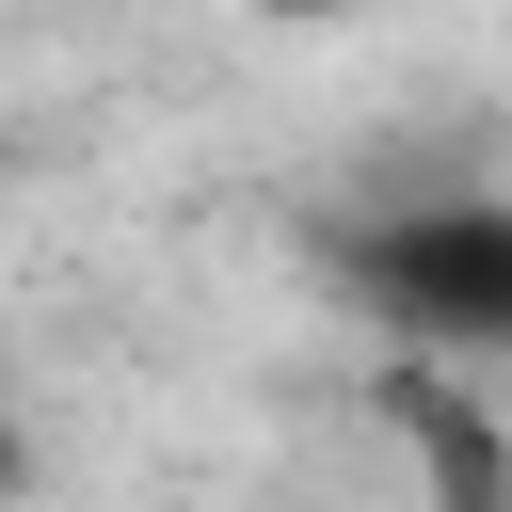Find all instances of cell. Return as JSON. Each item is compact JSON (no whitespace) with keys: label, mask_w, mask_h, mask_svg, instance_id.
Here are the masks:
<instances>
[{"label":"cell","mask_w":512,"mask_h":512,"mask_svg":"<svg viewBox=\"0 0 512 512\" xmlns=\"http://www.w3.org/2000/svg\"><path fill=\"white\" fill-rule=\"evenodd\" d=\"M320 272L416 352V368H512V192H400L368 224H320Z\"/></svg>","instance_id":"1"},{"label":"cell","mask_w":512,"mask_h":512,"mask_svg":"<svg viewBox=\"0 0 512 512\" xmlns=\"http://www.w3.org/2000/svg\"><path fill=\"white\" fill-rule=\"evenodd\" d=\"M496 192H512V160H496Z\"/></svg>","instance_id":"3"},{"label":"cell","mask_w":512,"mask_h":512,"mask_svg":"<svg viewBox=\"0 0 512 512\" xmlns=\"http://www.w3.org/2000/svg\"><path fill=\"white\" fill-rule=\"evenodd\" d=\"M400 432H416V480H432V512H512V416H496L480 384L416 368V384H400Z\"/></svg>","instance_id":"2"}]
</instances>
